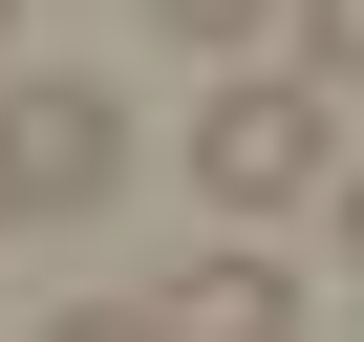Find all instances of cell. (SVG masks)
I'll list each match as a JSON object with an SVG mask.
<instances>
[{
  "label": "cell",
  "mask_w": 364,
  "mask_h": 342,
  "mask_svg": "<svg viewBox=\"0 0 364 342\" xmlns=\"http://www.w3.org/2000/svg\"><path fill=\"white\" fill-rule=\"evenodd\" d=\"M150 342H300V278L279 257H193V278L150 299Z\"/></svg>",
  "instance_id": "cell-3"
},
{
  "label": "cell",
  "mask_w": 364,
  "mask_h": 342,
  "mask_svg": "<svg viewBox=\"0 0 364 342\" xmlns=\"http://www.w3.org/2000/svg\"><path fill=\"white\" fill-rule=\"evenodd\" d=\"M86 193H129V107L107 86H0V236H43Z\"/></svg>",
  "instance_id": "cell-2"
},
{
  "label": "cell",
  "mask_w": 364,
  "mask_h": 342,
  "mask_svg": "<svg viewBox=\"0 0 364 342\" xmlns=\"http://www.w3.org/2000/svg\"><path fill=\"white\" fill-rule=\"evenodd\" d=\"M0 65H22V0H0Z\"/></svg>",
  "instance_id": "cell-6"
},
{
  "label": "cell",
  "mask_w": 364,
  "mask_h": 342,
  "mask_svg": "<svg viewBox=\"0 0 364 342\" xmlns=\"http://www.w3.org/2000/svg\"><path fill=\"white\" fill-rule=\"evenodd\" d=\"M321 171H343L321 86H215V128H193V193L215 214H321Z\"/></svg>",
  "instance_id": "cell-1"
},
{
  "label": "cell",
  "mask_w": 364,
  "mask_h": 342,
  "mask_svg": "<svg viewBox=\"0 0 364 342\" xmlns=\"http://www.w3.org/2000/svg\"><path fill=\"white\" fill-rule=\"evenodd\" d=\"M150 22H171V43H257L279 0H150Z\"/></svg>",
  "instance_id": "cell-4"
},
{
  "label": "cell",
  "mask_w": 364,
  "mask_h": 342,
  "mask_svg": "<svg viewBox=\"0 0 364 342\" xmlns=\"http://www.w3.org/2000/svg\"><path fill=\"white\" fill-rule=\"evenodd\" d=\"M22 342H150V299H65V321H22Z\"/></svg>",
  "instance_id": "cell-5"
}]
</instances>
